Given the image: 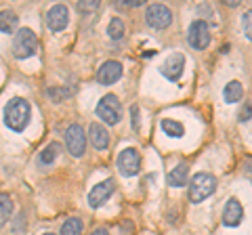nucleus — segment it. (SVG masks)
Segmentation results:
<instances>
[{
    "label": "nucleus",
    "mask_w": 252,
    "mask_h": 235,
    "mask_svg": "<svg viewBox=\"0 0 252 235\" xmlns=\"http://www.w3.org/2000/svg\"><path fill=\"white\" fill-rule=\"evenodd\" d=\"M61 153V145L59 143H51V145H46L42 153H40V162L42 164H53L55 160H57V155Z\"/></svg>",
    "instance_id": "22"
},
{
    "label": "nucleus",
    "mask_w": 252,
    "mask_h": 235,
    "mask_svg": "<svg viewBox=\"0 0 252 235\" xmlns=\"http://www.w3.org/2000/svg\"><path fill=\"white\" fill-rule=\"evenodd\" d=\"M217 191V178L208 175V172H198L189 181V200L193 204H200L206 198H210Z\"/></svg>",
    "instance_id": "2"
},
{
    "label": "nucleus",
    "mask_w": 252,
    "mask_h": 235,
    "mask_svg": "<svg viewBox=\"0 0 252 235\" xmlns=\"http://www.w3.org/2000/svg\"><path fill=\"white\" fill-rule=\"evenodd\" d=\"M118 168L124 176H135L139 175L141 170V155L137 149H132V147H126V149L120 151L118 155Z\"/></svg>",
    "instance_id": "7"
},
{
    "label": "nucleus",
    "mask_w": 252,
    "mask_h": 235,
    "mask_svg": "<svg viewBox=\"0 0 252 235\" xmlns=\"http://www.w3.org/2000/svg\"><path fill=\"white\" fill-rule=\"evenodd\" d=\"M120 78H122V63L120 61H105V63L101 65L99 74H97V80L101 84H105V86L118 82Z\"/></svg>",
    "instance_id": "12"
},
{
    "label": "nucleus",
    "mask_w": 252,
    "mask_h": 235,
    "mask_svg": "<svg viewBox=\"0 0 252 235\" xmlns=\"http://www.w3.org/2000/svg\"><path fill=\"white\" fill-rule=\"evenodd\" d=\"M30 116H32V107H30L28 101L21 99V97L11 99L4 107V122H6V126H9L11 130H15V132L26 130L28 122H30Z\"/></svg>",
    "instance_id": "1"
},
{
    "label": "nucleus",
    "mask_w": 252,
    "mask_h": 235,
    "mask_svg": "<svg viewBox=\"0 0 252 235\" xmlns=\"http://www.w3.org/2000/svg\"><path fill=\"white\" fill-rule=\"evenodd\" d=\"M187 178H189V166L187 164H179V166H175L170 170L168 185L170 187H183V185H187Z\"/></svg>",
    "instance_id": "15"
},
{
    "label": "nucleus",
    "mask_w": 252,
    "mask_h": 235,
    "mask_svg": "<svg viewBox=\"0 0 252 235\" xmlns=\"http://www.w3.org/2000/svg\"><path fill=\"white\" fill-rule=\"evenodd\" d=\"M49 95H51L55 101H61V99L69 97V90H67V88H59V90H57V88H51V90H49Z\"/></svg>",
    "instance_id": "26"
},
{
    "label": "nucleus",
    "mask_w": 252,
    "mask_h": 235,
    "mask_svg": "<svg viewBox=\"0 0 252 235\" xmlns=\"http://www.w3.org/2000/svg\"><path fill=\"white\" fill-rule=\"evenodd\" d=\"M114 181L112 178H107V181H101L99 185H94L91 193H89V204L93 208H99V206H103V204L109 200V195L114 193Z\"/></svg>",
    "instance_id": "10"
},
{
    "label": "nucleus",
    "mask_w": 252,
    "mask_h": 235,
    "mask_svg": "<svg viewBox=\"0 0 252 235\" xmlns=\"http://www.w3.org/2000/svg\"><path fill=\"white\" fill-rule=\"evenodd\" d=\"M97 116L107 124H116L122 118V105L116 95H105L97 105Z\"/></svg>",
    "instance_id": "4"
},
{
    "label": "nucleus",
    "mask_w": 252,
    "mask_h": 235,
    "mask_svg": "<svg viewBox=\"0 0 252 235\" xmlns=\"http://www.w3.org/2000/svg\"><path fill=\"white\" fill-rule=\"evenodd\" d=\"M242 95H244V88H242V84L238 80L229 82L225 86V90H223V97H225L227 103H238V101L242 99Z\"/></svg>",
    "instance_id": "17"
},
{
    "label": "nucleus",
    "mask_w": 252,
    "mask_h": 235,
    "mask_svg": "<svg viewBox=\"0 0 252 235\" xmlns=\"http://www.w3.org/2000/svg\"><path fill=\"white\" fill-rule=\"evenodd\" d=\"M11 214H13V200L6 193H0V229L6 225Z\"/></svg>",
    "instance_id": "19"
},
{
    "label": "nucleus",
    "mask_w": 252,
    "mask_h": 235,
    "mask_svg": "<svg viewBox=\"0 0 252 235\" xmlns=\"http://www.w3.org/2000/svg\"><path fill=\"white\" fill-rule=\"evenodd\" d=\"M145 21L149 28L154 29H164L170 26L172 21V13L166 4H149L147 6V13H145Z\"/></svg>",
    "instance_id": "5"
},
{
    "label": "nucleus",
    "mask_w": 252,
    "mask_h": 235,
    "mask_svg": "<svg viewBox=\"0 0 252 235\" xmlns=\"http://www.w3.org/2000/svg\"><path fill=\"white\" fill-rule=\"evenodd\" d=\"M65 145L69 153L74 155V158H80L86 149V137H84V128L80 124H72L67 130H65Z\"/></svg>",
    "instance_id": "8"
},
{
    "label": "nucleus",
    "mask_w": 252,
    "mask_h": 235,
    "mask_svg": "<svg viewBox=\"0 0 252 235\" xmlns=\"http://www.w3.org/2000/svg\"><path fill=\"white\" fill-rule=\"evenodd\" d=\"M183 69H185L183 53H172V55H168V57L164 59V63L160 65V74L175 82V80H179V78L183 76Z\"/></svg>",
    "instance_id": "9"
},
{
    "label": "nucleus",
    "mask_w": 252,
    "mask_h": 235,
    "mask_svg": "<svg viewBox=\"0 0 252 235\" xmlns=\"http://www.w3.org/2000/svg\"><path fill=\"white\" fill-rule=\"evenodd\" d=\"M162 130H164V135H168V137H183L185 135V126L181 122L177 120H170V118H166V120H162Z\"/></svg>",
    "instance_id": "18"
},
{
    "label": "nucleus",
    "mask_w": 252,
    "mask_h": 235,
    "mask_svg": "<svg viewBox=\"0 0 252 235\" xmlns=\"http://www.w3.org/2000/svg\"><path fill=\"white\" fill-rule=\"evenodd\" d=\"M84 231V225L80 218H67L61 227V235H82Z\"/></svg>",
    "instance_id": "20"
},
{
    "label": "nucleus",
    "mask_w": 252,
    "mask_h": 235,
    "mask_svg": "<svg viewBox=\"0 0 252 235\" xmlns=\"http://www.w3.org/2000/svg\"><path fill=\"white\" fill-rule=\"evenodd\" d=\"M46 23H49V28L53 29V32H61V29L67 28L69 23V11L65 4H55L53 9L49 11V15H46Z\"/></svg>",
    "instance_id": "11"
},
{
    "label": "nucleus",
    "mask_w": 252,
    "mask_h": 235,
    "mask_svg": "<svg viewBox=\"0 0 252 235\" xmlns=\"http://www.w3.org/2000/svg\"><path fill=\"white\" fill-rule=\"evenodd\" d=\"M242 28H244V34L248 36V40H252V9L244 15L242 19Z\"/></svg>",
    "instance_id": "23"
},
{
    "label": "nucleus",
    "mask_w": 252,
    "mask_h": 235,
    "mask_svg": "<svg viewBox=\"0 0 252 235\" xmlns=\"http://www.w3.org/2000/svg\"><path fill=\"white\" fill-rule=\"evenodd\" d=\"M38 49V38L36 34L32 32V29L28 28H23L17 32V36H15V40H13V55L17 59H28L32 57V55L36 53Z\"/></svg>",
    "instance_id": "3"
},
{
    "label": "nucleus",
    "mask_w": 252,
    "mask_h": 235,
    "mask_svg": "<svg viewBox=\"0 0 252 235\" xmlns=\"http://www.w3.org/2000/svg\"><path fill=\"white\" fill-rule=\"evenodd\" d=\"M17 15L13 11H0V32L4 34H11L15 32V28H17Z\"/></svg>",
    "instance_id": "16"
},
{
    "label": "nucleus",
    "mask_w": 252,
    "mask_h": 235,
    "mask_svg": "<svg viewBox=\"0 0 252 235\" xmlns=\"http://www.w3.org/2000/svg\"><path fill=\"white\" fill-rule=\"evenodd\" d=\"M187 40H189V44H191L193 49H198V51L206 49V46L210 44V28H208V23L202 21V19H195L191 26H189Z\"/></svg>",
    "instance_id": "6"
},
{
    "label": "nucleus",
    "mask_w": 252,
    "mask_h": 235,
    "mask_svg": "<svg viewBox=\"0 0 252 235\" xmlns=\"http://www.w3.org/2000/svg\"><path fill=\"white\" fill-rule=\"evenodd\" d=\"M107 36L112 38V40H122V36H124V21L120 17H114L112 21H109Z\"/></svg>",
    "instance_id": "21"
},
{
    "label": "nucleus",
    "mask_w": 252,
    "mask_h": 235,
    "mask_svg": "<svg viewBox=\"0 0 252 235\" xmlns=\"http://www.w3.org/2000/svg\"><path fill=\"white\" fill-rule=\"evenodd\" d=\"M242 218H244L242 204L235 200V198L227 200L225 210H223V223H225V227H238L242 223Z\"/></svg>",
    "instance_id": "13"
},
{
    "label": "nucleus",
    "mask_w": 252,
    "mask_h": 235,
    "mask_svg": "<svg viewBox=\"0 0 252 235\" xmlns=\"http://www.w3.org/2000/svg\"><path fill=\"white\" fill-rule=\"evenodd\" d=\"M240 122H248L252 118V103H244V107L240 109Z\"/></svg>",
    "instance_id": "24"
},
{
    "label": "nucleus",
    "mask_w": 252,
    "mask_h": 235,
    "mask_svg": "<svg viewBox=\"0 0 252 235\" xmlns=\"http://www.w3.org/2000/svg\"><path fill=\"white\" fill-rule=\"evenodd\" d=\"M91 235H109V233H107L105 229H97V231H93Z\"/></svg>",
    "instance_id": "27"
},
{
    "label": "nucleus",
    "mask_w": 252,
    "mask_h": 235,
    "mask_svg": "<svg viewBox=\"0 0 252 235\" xmlns=\"http://www.w3.org/2000/svg\"><path fill=\"white\" fill-rule=\"evenodd\" d=\"M89 135H91V143L93 147H97V149H105V147L109 145V132L101 126V124H91L89 128Z\"/></svg>",
    "instance_id": "14"
},
{
    "label": "nucleus",
    "mask_w": 252,
    "mask_h": 235,
    "mask_svg": "<svg viewBox=\"0 0 252 235\" xmlns=\"http://www.w3.org/2000/svg\"><path fill=\"white\" fill-rule=\"evenodd\" d=\"M99 9V2H78V11L80 13H93Z\"/></svg>",
    "instance_id": "25"
},
{
    "label": "nucleus",
    "mask_w": 252,
    "mask_h": 235,
    "mask_svg": "<svg viewBox=\"0 0 252 235\" xmlns=\"http://www.w3.org/2000/svg\"><path fill=\"white\" fill-rule=\"evenodd\" d=\"M44 235H55V233H44Z\"/></svg>",
    "instance_id": "28"
}]
</instances>
